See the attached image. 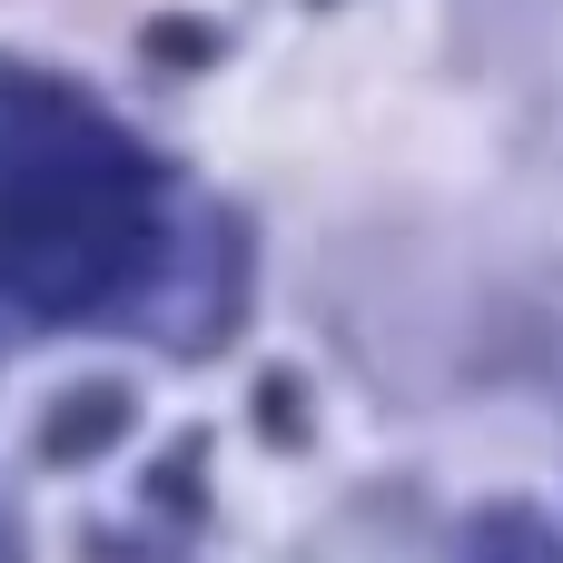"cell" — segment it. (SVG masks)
I'll use <instances>...</instances> for the list:
<instances>
[{
    "label": "cell",
    "mask_w": 563,
    "mask_h": 563,
    "mask_svg": "<svg viewBox=\"0 0 563 563\" xmlns=\"http://www.w3.org/2000/svg\"><path fill=\"white\" fill-rule=\"evenodd\" d=\"M158 257L148 168L109 148V129L30 148L0 168V287H20L49 317H89Z\"/></svg>",
    "instance_id": "obj_1"
},
{
    "label": "cell",
    "mask_w": 563,
    "mask_h": 563,
    "mask_svg": "<svg viewBox=\"0 0 563 563\" xmlns=\"http://www.w3.org/2000/svg\"><path fill=\"white\" fill-rule=\"evenodd\" d=\"M129 416H139V396H129L119 376H89V386H69V396L40 416V455H49V465H89V455H109V445L129 435Z\"/></svg>",
    "instance_id": "obj_2"
},
{
    "label": "cell",
    "mask_w": 563,
    "mask_h": 563,
    "mask_svg": "<svg viewBox=\"0 0 563 563\" xmlns=\"http://www.w3.org/2000/svg\"><path fill=\"white\" fill-rule=\"evenodd\" d=\"M455 563H563V534L534 505H485V515L465 525V554Z\"/></svg>",
    "instance_id": "obj_3"
},
{
    "label": "cell",
    "mask_w": 563,
    "mask_h": 563,
    "mask_svg": "<svg viewBox=\"0 0 563 563\" xmlns=\"http://www.w3.org/2000/svg\"><path fill=\"white\" fill-rule=\"evenodd\" d=\"M148 49H168V59H198V49H208V30H198V20H158V30H148Z\"/></svg>",
    "instance_id": "obj_4"
},
{
    "label": "cell",
    "mask_w": 563,
    "mask_h": 563,
    "mask_svg": "<svg viewBox=\"0 0 563 563\" xmlns=\"http://www.w3.org/2000/svg\"><path fill=\"white\" fill-rule=\"evenodd\" d=\"M0 563H20V534H10V515H0Z\"/></svg>",
    "instance_id": "obj_5"
}]
</instances>
